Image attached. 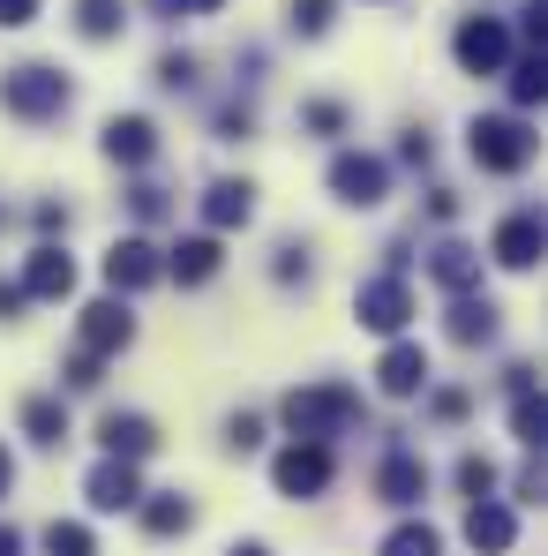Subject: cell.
I'll return each instance as SVG.
<instances>
[{
    "label": "cell",
    "mask_w": 548,
    "mask_h": 556,
    "mask_svg": "<svg viewBox=\"0 0 548 556\" xmlns=\"http://www.w3.org/2000/svg\"><path fill=\"white\" fill-rule=\"evenodd\" d=\"M466 151H473L481 174H519V166L534 159V128H526L519 113H481V121L466 128Z\"/></svg>",
    "instance_id": "cell-2"
},
{
    "label": "cell",
    "mask_w": 548,
    "mask_h": 556,
    "mask_svg": "<svg viewBox=\"0 0 548 556\" xmlns=\"http://www.w3.org/2000/svg\"><path fill=\"white\" fill-rule=\"evenodd\" d=\"M158 84H166V91H188V84H195V61H188V53H166V61H158Z\"/></svg>",
    "instance_id": "cell-33"
},
{
    "label": "cell",
    "mask_w": 548,
    "mask_h": 556,
    "mask_svg": "<svg viewBox=\"0 0 548 556\" xmlns=\"http://www.w3.org/2000/svg\"><path fill=\"white\" fill-rule=\"evenodd\" d=\"M233 556H271V549H264V542H241V549H233Z\"/></svg>",
    "instance_id": "cell-45"
},
{
    "label": "cell",
    "mask_w": 548,
    "mask_h": 556,
    "mask_svg": "<svg viewBox=\"0 0 548 556\" xmlns=\"http://www.w3.org/2000/svg\"><path fill=\"white\" fill-rule=\"evenodd\" d=\"M128 203H136V218H166V188H151V181L128 188Z\"/></svg>",
    "instance_id": "cell-34"
},
{
    "label": "cell",
    "mask_w": 548,
    "mask_h": 556,
    "mask_svg": "<svg viewBox=\"0 0 548 556\" xmlns=\"http://www.w3.org/2000/svg\"><path fill=\"white\" fill-rule=\"evenodd\" d=\"M226 444H233V452H256V444H264V421H256V414H233V421H226Z\"/></svg>",
    "instance_id": "cell-32"
},
{
    "label": "cell",
    "mask_w": 548,
    "mask_h": 556,
    "mask_svg": "<svg viewBox=\"0 0 548 556\" xmlns=\"http://www.w3.org/2000/svg\"><path fill=\"white\" fill-rule=\"evenodd\" d=\"M46 556H98L91 527H76V519H53V527H46Z\"/></svg>",
    "instance_id": "cell-27"
},
{
    "label": "cell",
    "mask_w": 548,
    "mask_h": 556,
    "mask_svg": "<svg viewBox=\"0 0 548 556\" xmlns=\"http://www.w3.org/2000/svg\"><path fill=\"white\" fill-rule=\"evenodd\" d=\"M76 30H84V38H113V30H120V0H84V8H76Z\"/></svg>",
    "instance_id": "cell-29"
},
{
    "label": "cell",
    "mask_w": 548,
    "mask_h": 556,
    "mask_svg": "<svg viewBox=\"0 0 548 556\" xmlns=\"http://www.w3.org/2000/svg\"><path fill=\"white\" fill-rule=\"evenodd\" d=\"M0 105H8L15 121H53V113L68 105V76L46 68V61H23V68L0 76Z\"/></svg>",
    "instance_id": "cell-3"
},
{
    "label": "cell",
    "mask_w": 548,
    "mask_h": 556,
    "mask_svg": "<svg viewBox=\"0 0 548 556\" xmlns=\"http://www.w3.org/2000/svg\"><path fill=\"white\" fill-rule=\"evenodd\" d=\"M256 218V188L248 181H211L203 188V226L211 233H233V226H248Z\"/></svg>",
    "instance_id": "cell-17"
},
{
    "label": "cell",
    "mask_w": 548,
    "mask_h": 556,
    "mask_svg": "<svg viewBox=\"0 0 548 556\" xmlns=\"http://www.w3.org/2000/svg\"><path fill=\"white\" fill-rule=\"evenodd\" d=\"M285 30H293V38H323V30H331V0H293V8H285Z\"/></svg>",
    "instance_id": "cell-28"
},
{
    "label": "cell",
    "mask_w": 548,
    "mask_h": 556,
    "mask_svg": "<svg viewBox=\"0 0 548 556\" xmlns=\"http://www.w3.org/2000/svg\"><path fill=\"white\" fill-rule=\"evenodd\" d=\"M541 249H548L541 211H511V218L496 226V249H488V256H496L504 271H534V264H541Z\"/></svg>",
    "instance_id": "cell-9"
},
{
    "label": "cell",
    "mask_w": 548,
    "mask_h": 556,
    "mask_svg": "<svg viewBox=\"0 0 548 556\" xmlns=\"http://www.w3.org/2000/svg\"><path fill=\"white\" fill-rule=\"evenodd\" d=\"M458 489H466V496H488V489H496V459L466 452V459H458Z\"/></svg>",
    "instance_id": "cell-30"
},
{
    "label": "cell",
    "mask_w": 548,
    "mask_h": 556,
    "mask_svg": "<svg viewBox=\"0 0 548 556\" xmlns=\"http://www.w3.org/2000/svg\"><path fill=\"white\" fill-rule=\"evenodd\" d=\"M151 15H166V23H174V15H188V0H151Z\"/></svg>",
    "instance_id": "cell-43"
},
{
    "label": "cell",
    "mask_w": 548,
    "mask_h": 556,
    "mask_svg": "<svg viewBox=\"0 0 548 556\" xmlns=\"http://www.w3.org/2000/svg\"><path fill=\"white\" fill-rule=\"evenodd\" d=\"M331 195L354 203V211H375V203L391 195V166L368 159V151H339V159H331Z\"/></svg>",
    "instance_id": "cell-7"
},
{
    "label": "cell",
    "mask_w": 548,
    "mask_h": 556,
    "mask_svg": "<svg viewBox=\"0 0 548 556\" xmlns=\"http://www.w3.org/2000/svg\"><path fill=\"white\" fill-rule=\"evenodd\" d=\"M278 421H285L293 437H308V444H331V437H346V429L361 421V399H354L346 383H308V391H285Z\"/></svg>",
    "instance_id": "cell-1"
},
{
    "label": "cell",
    "mask_w": 548,
    "mask_h": 556,
    "mask_svg": "<svg viewBox=\"0 0 548 556\" xmlns=\"http://www.w3.org/2000/svg\"><path fill=\"white\" fill-rule=\"evenodd\" d=\"M301 121H308L316 136H339V128H346V113H339L331 98H308V105H301Z\"/></svg>",
    "instance_id": "cell-31"
},
{
    "label": "cell",
    "mask_w": 548,
    "mask_h": 556,
    "mask_svg": "<svg viewBox=\"0 0 548 556\" xmlns=\"http://www.w3.org/2000/svg\"><path fill=\"white\" fill-rule=\"evenodd\" d=\"M504 76H511V105H541V91H548V61H541V46H534L526 61H504Z\"/></svg>",
    "instance_id": "cell-24"
},
{
    "label": "cell",
    "mask_w": 548,
    "mask_h": 556,
    "mask_svg": "<svg viewBox=\"0 0 548 556\" xmlns=\"http://www.w3.org/2000/svg\"><path fill=\"white\" fill-rule=\"evenodd\" d=\"M248 128H256V121H248V113H218V136H226V143H241V136H248Z\"/></svg>",
    "instance_id": "cell-39"
},
{
    "label": "cell",
    "mask_w": 548,
    "mask_h": 556,
    "mask_svg": "<svg viewBox=\"0 0 548 556\" xmlns=\"http://www.w3.org/2000/svg\"><path fill=\"white\" fill-rule=\"evenodd\" d=\"M278 278H308V249H278Z\"/></svg>",
    "instance_id": "cell-38"
},
{
    "label": "cell",
    "mask_w": 548,
    "mask_h": 556,
    "mask_svg": "<svg viewBox=\"0 0 548 556\" xmlns=\"http://www.w3.org/2000/svg\"><path fill=\"white\" fill-rule=\"evenodd\" d=\"M128 339H136L128 301H91V308H84V354H98V362H105V354H120Z\"/></svg>",
    "instance_id": "cell-15"
},
{
    "label": "cell",
    "mask_w": 548,
    "mask_h": 556,
    "mask_svg": "<svg viewBox=\"0 0 548 556\" xmlns=\"http://www.w3.org/2000/svg\"><path fill=\"white\" fill-rule=\"evenodd\" d=\"M15 286H23L30 301H68V293H76V264H68V249H53V241H38Z\"/></svg>",
    "instance_id": "cell-11"
},
{
    "label": "cell",
    "mask_w": 548,
    "mask_h": 556,
    "mask_svg": "<svg viewBox=\"0 0 548 556\" xmlns=\"http://www.w3.org/2000/svg\"><path fill=\"white\" fill-rule=\"evenodd\" d=\"M0 556H23V534H15L8 519H0Z\"/></svg>",
    "instance_id": "cell-42"
},
{
    "label": "cell",
    "mask_w": 548,
    "mask_h": 556,
    "mask_svg": "<svg viewBox=\"0 0 548 556\" xmlns=\"http://www.w3.org/2000/svg\"><path fill=\"white\" fill-rule=\"evenodd\" d=\"M398 159H406V166H429V136H421V128H413V136H406V143H398Z\"/></svg>",
    "instance_id": "cell-40"
},
{
    "label": "cell",
    "mask_w": 548,
    "mask_h": 556,
    "mask_svg": "<svg viewBox=\"0 0 548 556\" xmlns=\"http://www.w3.org/2000/svg\"><path fill=\"white\" fill-rule=\"evenodd\" d=\"M375 496L398 504V511H413V504L429 496V466H421V452H391V459L375 466Z\"/></svg>",
    "instance_id": "cell-13"
},
{
    "label": "cell",
    "mask_w": 548,
    "mask_h": 556,
    "mask_svg": "<svg viewBox=\"0 0 548 556\" xmlns=\"http://www.w3.org/2000/svg\"><path fill=\"white\" fill-rule=\"evenodd\" d=\"M375 391H383V399H421V391H429V354H421L413 339H398V346L375 362Z\"/></svg>",
    "instance_id": "cell-12"
},
{
    "label": "cell",
    "mask_w": 548,
    "mask_h": 556,
    "mask_svg": "<svg viewBox=\"0 0 548 556\" xmlns=\"http://www.w3.org/2000/svg\"><path fill=\"white\" fill-rule=\"evenodd\" d=\"M23 301H30V293H23L15 278H0V324H15V308H23Z\"/></svg>",
    "instance_id": "cell-37"
},
{
    "label": "cell",
    "mask_w": 548,
    "mask_h": 556,
    "mask_svg": "<svg viewBox=\"0 0 548 556\" xmlns=\"http://www.w3.org/2000/svg\"><path fill=\"white\" fill-rule=\"evenodd\" d=\"M354 316H361L368 331H383V339H398V331L413 324V293H406V271L361 278V293H354Z\"/></svg>",
    "instance_id": "cell-5"
},
{
    "label": "cell",
    "mask_w": 548,
    "mask_h": 556,
    "mask_svg": "<svg viewBox=\"0 0 548 556\" xmlns=\"http://www.w3.org/2000/svg\"><path fill=\"white\" fill-rule=\"evenodd\" d=\"M143 527H151V534H188V527H195V504H188V496H151V504H143Z\"/></svg>",
    "instance_id": "cell-26"
},
{
    "label": "cell",
    "mask_w": 548,
    "mask_h": 556,
    "mask_svg": "<svg viewBox=\"0 0 548 556\" xmlns=\"http://www.w3.org/2000/svg\"><path fill=\"white\" fill-rule=\"evenodd\" d=\"M23 429H30V444H68V406L61 399H23Z\"/></svg>",
    "instance_id": "cell-23"
},
{
    "label": "cell",
    "mask_w": 548,
    "mask_h": 556,
    "mask_svg": "<svg viewBox=\"0 0 548 556\" xmlns=\"http://www.w3.org/2000/svg\"><path fill=\"white\" fill-rule=\"evenodd\" d=\"M451 53H458L466 76H504V61H511V23H504V15H466Z\"/></svg>",
    "instance_id": "cell-4"
},
{
    "label": "cell",
    "mask_w": 548,
    "mask_h": 556,
    "mask_svg": "<svg viewBox=\"0 0 548 556\" xmlns=\"http://www.w3.org/2000/svg\"><path fill=\"white\" fill-rule=\"evenodd\" d=\"M519 496H548V473H541V459H534L526 473H519Z\"/></svg>",
    "instance_id": "cell-41"
},
{
    "label": "cell",
    "mask_w": 548,
    "mask_h": 556,
    "mask_svg": "<svg viewBox=\"0 0 548 556\" xmlns=\"http://www.w3.org/2000/svg\"><path fill=\"white\" fill-rule=\"evenodd\" d=\"M8 481H15V459H8V452H0V496H8Z\"/></svg>",
    "instance_id": "cell-44"
},
{
    "label": "cell",
    "mask_w": 548,
    "mask_h": 556,
    "mask_svg": "<svg viewBox=\"0 0 548 556\" xmlns=\"http://www.w3.org/2000/svg\"><path fill=\"white\" fill-rule=\"evenodd\" d=\"M23 23H38V0H0V30H23Z\"/></svg>",
    "instance_id": "cell-36"
},
{
    "label": "cell",
    "mask_w": 548,
    "mask_h": 556,
    "mask_svg": "<svg viewBox=\"0 0 548 556\" xmlns=\"http://www.w3.org/2000/svg\"><path fill=\"white\" fill-rule=\"evenodd\" d=\"M158 278H166V264H158V249H151V241H136V233H128V241H113V249H105V286H113V293H143V286H158Z\"/></svg>",
    "instance_id": "cell-8"
},
{
    "label": "cell",
    "mask_w": 548,
    "mask_h": 556,
    "mask_svg": "<svg viewBox=\"0 0 548 556\" xmlns=\"http://www.w3.org/2000/svg\"><path fill=\"white\" fill-rule=\"evenodd\" d=\"M375 556H444V534L436 527H421V519H406V527H391L383 534V549Z\"/></svg>",
    "instance_id": "cell-25"
},
{
    "label": "cell",
    "mask_w": 548,
    "mask_h": 556,
    "mask_svg": "<svg viewBox=\"0 0 548 556\" xmlns=\"http://www.w3.org/2000/svg\"><path fill=\"white\" fill-rule=\"evenodd\" d=\"M105 159H113V166H151V159H158V128H151L143 113H113V121H105Z\"/></svg>",
    "instance_id": "cell-14"
},
{
    "label": "cell",
    "mask_w": 548,
    "mask_h": 556,
    "mask_svg": "<svg viewBox=\"0 0 548 556\" xmlns=\"http://www.w3.org/2000/svg\"><path fill=\"white\" fill-rule=\"evenodd\" d=\"M218 264H226V256H218V233H188L181 249L166 256V271L181 278V286H203V278H218Z\"/></svg>",
    "instance_id": "cell-19"
},
{
    "label": "cell",
    "mask_w": 548,
    "mask_h": 556,
    "mask_svg": "<svg viewBox=\"0 0 548 556\" xmlns=\"http://www.w3.org/2000/svg\"><path fill=\"white\" fill-rule=\"evenodd\" d=\"M466 542L481 556H504L519 542V519H511V504H496V496H473V511H466Z\"/></svg>",
    "instance_id": "cell-16"
},
{
    "label": "cell",
    "mask_w": 548,
    "mask_h": 556,
    "mask_svg": "<svg viewBox=\"0 0 548 556\" xmlns=\"http://www.w3.org/2000/svg\"><path fill=\"white\" fill-rule=\"evenodd\" d=\"M429 278H436V286H451V293H466V286L481 278V256H473L466 241H444V249L429 256Z\"/></svg>",
    "instance_id": "cell-22"
},
{
    "label": "cell",
    "mask_w": 548,
    "mask_h": 556,
    "mask_svg": "<svg viewBox=\"0 0 548 556\" xmlns=\"http://www.w3.org/2000/svg\"><path fill=\"white\" fill-rule=\"evenodd\" d=\"M451 339H458V346H488V339H496V301L458 293V301H451Z\"/></svg>",
    "instance_id": "cell-21"
},
{
    "label": "cell",
    "mask_w": 548,
    "mask_h": 556,
    "mask_svg": "<svg viewBox=\"0 0 548 556\" xmlns=\"http://www.w3.org/2000/svg\"><path fill=\"white\" fill-rule=\"evenodd\" d=\"M61 376H68V391H98V354H76Z\"/></svg>",
    "instance_id": "cell-35"
},
{
    "label": "cell",
    "mask_w": 548,
    "mask_h": 556,
    "mask_svg": "<svg viewBox=\"0 0 548 556\" xmlns=\"http://www.w3.org/2000/svg\"><path fill=\"white\" fill-rule=\"evenodd\" d=\"M511 391H519V406H511V429H519V444H526V452H541V437H548V406L534 399V369H511Z\"/></svg>",
    "instance_id": "cell-20"
},
{
    "label": "cell",
    "mask_w": 548,
    "mask_h": 556,
    "mask_svg": "<svg viewBox=\"0 0 548 556\" xmlns=\"http://www.w3.org/2000/svg\"><path fill=\"white\" fill-rule=\"evenodd\" d=\"M98 444H105L113 459H151V452H158V429H151L143 414H105V421H98Z\"/></svg>",
    "instance_id": "cell-18"
},
{
    "label": "cell",
    "mask_w": 548,
    "mask_h": 556,
    "mask_svg": "<svg viewBox=\"0 0 548 556\" xmlns=\"http://www.w3.org/2000/svg\"><path fill=\"white\" fill-rule=\"evenodd\" d=\"M84 496H91V511H136L143 504V481H136V459H105L91 466V481H84Z\"/></svg>",
    "instance_id": "cell-10"
},
{
    "label": "cell",
    "mask_w": 548,
    "mask_h": 556,
    "mask_svg": "<svg viewBox=\"0 0 548 556\" xmlns=\"http://www.w3.org/2000/svg\"><path fill=\"white\" fill-rule=\"evenodd\" d=\"M271 481H278V496H323V489H331V444L293 437L271 459Z\"/></svg>",
    "instance_id": "cell-6"
},
{
    "label": "cell",
    "mask_w": 548,
    "mask_h": 556,
    "mask_svg": "<svg viewBox=\"0 0 548 556\" xmlns=\"http://www.w3.org/2000/svg\"><path fill=\"white\" fill-rule=\"evenodd\" d=\"M188 8H218V0H188Z\"/></svg>",
    "instance_id": "cell-46"
}]
</instances>
